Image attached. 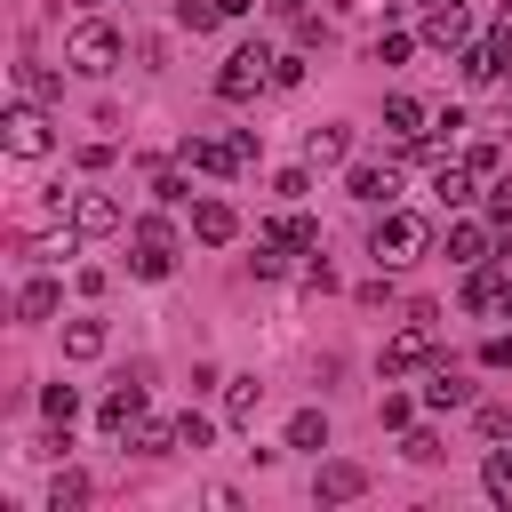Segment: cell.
Masks as SVG:
<instances>
[{
    "instance_id": "6da1fadb",
    "label": "cell",
    "mask_w": 512,
    "mask_h": 512,
    "mask_svg": "<svg viewBox=\"0 0 512 512\" xmlns=\"http://www.w3.org/2000/svg\"><path fill=\"white\" fill-rule=\"evenodd\" d=\"M368 256L392 272V264H416V256H432V216H416V208H384L376 216V232H368Z\"/></svg>"
},
{
    "instance_id": "7a4b0ae2",
    "label": "cell",
    "mask_w": 512,
    "mask_h": 512,
    "mask_svg": "<svg viewBox=\"0 0 512 512\" xmlns=\"http://www.w3.org/2000/svg\"><path fill=\"white\" fill-rule=\"evenodd\" d=\"M120 56H128V40H120V24H104V16H80V24L64 32V64L88 72V80H104Z\"/></svg>"
},
{
    "instance_id": "3957f363",
    "label": "cell",
    "mask_w": 512,
    "mask_h": 512,
    "mask_svg": "<svg viewBox=\"0 0 512 512\" xmlns=\"http://www.w3.org/2000/svg\"><path fill=\"white\" fill-rule=\"evenodd\" d=\"M0 144H8L16 160H48V152H56V128H48V104H32V96H16V104L0 112Z\"/></svg>"
},
{
    "instance_id": "277c9868",
    "label": "cell",
    "mask_w": 512,
    "mask_h": 512,
    "mask_svg": "<svg viewBox=\"0 0 512 512\" xmlns=\"http://www.w3.org/2000/svg\"><path fill=\"white\" fill-rule=\"evenodd\" d=\"M48 216H64L80 240L120 232V200H112V192H64V184H56V192H48Z\"/></svg>"
},
{
    "instance_id": "5b68a950",
    "label": "cell",
    "mask_w": 512,
    "mask_h": 512,
    "mask_svg": "<svg viewBox=\"0 0 512 512\" xmlns=\"http://www.w3.org/2000/svg\"><path fill=\"white\" fill-rule=\"evenodd\" d=\"M128 272H136V280H168V272H176V232H168V216H136V224H128Z\"/></svg>"
},
{
    "instance_id": "8992f818",
    "label": "cell",
    "mask_w": 512,
    "mask_h": 512,
    "mask_svg": "<svg viewBox=\"0 0 512 512\" xmlns=\"http://www.w3.org/2000/svg\"><path fill=\"white\" fill-rule=\"evenodd\" d=\"M256 88H272V48H264V40L232 48V56H224V72H216V96H224V104H248Z\"/></svg>"
},
{
    "instance_id": "52a82bcc",
    "label": "cell",
    "mask_w": 512,
    "mask_h": 512,
    "mask_svg": "<svg viewBox=\"0 0 512 512\" xmlns=\"http://www.w3.org/2000/svg\"><path fill=\"white\" fill-rule=\"evenodd\" d=\"M248 152H256V136H184V168H200V176H240Z\"/></svg>"
},
{
    "instance_id": "ba28073f",
    "label": "cell",
    "mask_w": 512,
    "mask_h": 512,
    "mask_svg": "<svg viewBox=\"0 0 512 512\" xmlns=\"http://www.w3.org/2000/svg\"><path fill=\"white\" fill-rule=\"evenodd\" d=\"M440 336H432V312H408V328L384 344V376H408V368H432Z\"/></svg>"
},
{
    "instance_id": "9c48e42d",
    "label": "cell",
    "mask_w": 512,
    "mask_h": 512,
    "mask_svg": "<svg viewBox=\"0 0 512 512\" xmlns=\"http://www.w3.org/2000/svg\"><path fill=\"white\" fill-rule=\"evenodd\" d=\"M312 496H320V504H352V496H368V464H352V456H328V464L312 472Z\"/></svg>"
},
{
    "instance_id": "30bf717a",
    "label": "cell",
    "mask_w": 512,
    "mask_h": 512,
    "mask_svg": "<svg viewBox=\"0 0 512 512\" xmlns=\"http://www.w3.org/2000/svg\"><path fill=\"white\" fill-rule=\"evenodd\" d=\"M344 192H352L360 208H392V200H400V176L376 168V160H360V168H344Z\"/></svg>"
},
{
    "instance_id": "8fae6325",
    "label": "cell",
    "mask_w": 512,
    "mask_h": 512,
    "mask_svg": "<svg viewBox=\"0 0 512 512\" xmlns=\"http://www.w3.org/2000/svg\"><path fill=\"white\" fill-rule=\"evenodd\" d=\"M464 304H472V312H512V264H504V272H496V264H472Z\"/></svg>"
},
{
    "instance_id": "7c38bea8",
    "label": "cell",
    "mask_w": 512,
    "mask_h": 512,
    "mask_svg": "<svg viewBox=\"0 0 512 512\" xmlns=\"http://www.w3.org/2000/svg\"><path fill=\"white\" fill-rule=\"evenodd\" d=\"M424 40H432V48H472V16H464V0H432V8H424Z\"/></svg>"
},
{
    "instance_id": "4fadbf2b",
    "label": "cell",
    "mask_w": 512,
    "mask_h": 512,
    "mask_svg": "<svg viewBox=\"0 0 512 512\" xmlns=\"http://www.w3.org/2000/svg\"><path fill=\"white\" fill-rule=\"evenodd\" d=\"M192 240H208V248L240 240V208L232 200H192Z\"/></svg>"
},
{
    "instance_id": "5bb4252c",
    "label": "cell",
    "mask_w": 512,
    "mask_h": 512,
    "mask_svg": "<svg viewBox=\"0 0 512 512\" xmlns=\"http://www.w3.org/2000/svg\"><path fill=\"white\" fill-rule=\"evenodd\" d=\"M440 248H448V264H488V224H472V216H456L448 232H440Z\"/></svg>"
},
{
    "instance_id": "9a60e30c",
    "label": "cell",
    "mask_w": 512,
    "mask_h": 512,
    "mask_svg": "<svg viewBox=\"0 0 512 512\" xmlns=\"http://www.w3.org/2000/svg\"><path fill=\"white\" fill-rule=\"evenodd\" d=\"M304 160H312V168H344V160H352V128H336V120H320V128L304 136Z\"/></svg>"
},
{
    "instance_id": "2e32d148",
    "label": "cell",
    "mask_w": 512,
    "mask_h": 512,
    "mask_svg": "<svg viewBox=\"0 0 512 512\" xmlns=\"http://www.w3.org/2000/svg\"><path fill=\"white\" fill-rule=\"evenodd\" d=\"M456 72H464V88H488V80H504V56H496V40H472V48H456Z\"/></svg>"
},
{
    "instance_id": "e0dca14e",
    "label": "cell",
    "mask_w": 512,
    "mask_h": 512,
    "mask_svg": "<svg viewBox=\"0 0 512 512\" xmlns=\"http://www.w3.org/2000/svg\"><path fill=\"white\" fill-rule=\"evenodd\" d=\"M424 408H440V416H448V408H472V376H464V368H432Z\"/></svg>"
},
{
    "instance_id": "ac0fdd59",
    "label": "cell",
    "mask_w": 512,
    "mask_h": 512,
    "mask_svg": "<svg viewBox=\"0 0 512 512\" xmlns=\"http://www.w3.org/2000/svg\"><path fill=\"white\" fill-rule=\"evenodd\" d=\"M56 304H64V288H56V280H48V272H32V280H24V288H16V320H48V312H56Z\"/></svg>"
},
{
    "instance_id": "d6986e66",
    "label": "cell",
    "mask_w": 512,
    "mask_h": 512,
    "mask_svg": "<svg viewBox=\"0 0 512 512\" xmlns=\"http://www.w3.org/2000/svg\"><path fill=\"white\" fill-rule=\"evenodd\" d=\"M256 408H264V384L256 376H224V424H256Z\"/></svg>"
},
{
    "instance_id": "ffe728a7",
    "label": "cell",
    "mask_w": 512,
    "mask_h": 512,
    "mask_svg": "<svg viewBox=\"0 0 512 512\" xmlns=\"http://www.w3.org/2000/svg\"><path fill=\"white\" fill-rule=\"evenodd\" d=\"M128 448H136V456H176V448H184V440H176V416H144V424L128 432Z\"/></svg>"
},
{
    "instance_id": "44dd1931",
    "label": "cell",
    "mask_w": 512,
    "mask_h": 512,
    "mask_svg": "<svg viewBox=\"0 0 512 512\" xmlns=\"http://www.w3.org/2000/svg\"><path fill=\"white\" fill-rule=\"evenodd\" d=\"M264 232H272V240H280V248H320V224H312V216H304V208H296V200H288V216H272V224H264Z\"/></svg>"
},
{
    "instance_id": "7402d4cb",
    "label": "cell",
    "mask_w": 512,
    "mask_h": 512,
    "mask_svg": "<svg viewBox=\"0 0 512 512\" xmlns=\"http://www.w3.org/2000/svg\"><path fill=\"white\" fill-rule=\"evenodd\" d=\"M288 448L320 456V448H328V408H296V416H288Z\"/></svg>"
},
{
    "instance_id": "603a6c76",
    "label": "cell",
    "mask_w": 512,
    "mask_h": 512,
    "mask_svg": "<svg viewBox=\"0 0 512 512\" xmlns=\"http://www.w3.org/2000/svg\"><path fill=\"white\" fill-rule=\"evenodd\" d=\"M424 120H432V112H424L416 96H384V128H392V144H400V136H424Z\"/></svg>"
},
{
    "instance_id": "cb8c5ba5",
    "label": "cell",
    "mask_w": 512,
    "mask_h": 512,
    "mask_svg": "<svg viewBox=\"0 0 512 512\" xmlns=\"http://www.w3.org/2000/svg\"><path fill=\"white\" fill-rule=\"evenodd\" d=\"M472 184H480V176H472L464 160H440V176H432V200H440V208H456V200H472Z\"/></svg>"
},
{
    "instance_id": "d4e9b609",
    "label": "cell",
    "mask_w": 512,
    "mask_h": 512,
    "mask_svg": "<svg viewBox=\"0 0 512 512\" xmlns=\"http://www.w3.org/2000/svg\"><path fill=\"white\" fill-rule=\"evenodd\" d=\"M104 344H112V336H104V320H72V328H64V360H96Z\"/></svg>"
},
{
    "instance_id": "484cf974",
    "label": "cell",
    "mask_w": 512,
    "mask_h": 512,
    "mask_svg": "<svg viewBox=\"0 0 512 512\" xmlns=\"http://www.w3.org/2000/svg\"><path fill=\"white\" fill-rule=\"evenodd\" d=\"M480 488L512 512V448H488V464H480Z\"/></svg>"
},
{
    "instance_id": "4316f807",
    "label": "cell",
    "mask_w": 512,
    "mask_h": 512,
    "mask_svg": "<svg viewBox=\"0 0 512 512\" xmlns=\"http://www.w3.org/2000/svg\"><path fill=\"white\" fill-rule=\"evenodd\" d=\"M400 456H408V464H440L448 448H440V432H432V424H408V432H400Z\"/></svg>"
},
{
    "instance_id": "83f0119b",
    "label": "cell",
    "mask_w": 512,
    "mask_h": 512,
    "mask_svg": "<svg viewBox=\"0 0 512 512\" xmlns=\"http://www.w3.org/2000/svg\"><path fill=\"white\" fill-rule=\"evenodd\" d=\"M88 504V472H56L48 480V512H80Z\"/></svg>"
},
{
    "instance_id": "f1b7e54d",
    "label": "cell",
    "mask_w": 512,
    "mask_h": 512,
    "mask_svg": "<svg viewBox=\"0 0 512 512\" xmlns=\"http://www.w3.org/2000/svg\"><path fill=\"white\" fill-rule=\"evenodd\" d=\"M16 88H24L32 104H56V96H64V80H56L48 64H24V72H16Z\"/></svg>"
},
{
    "instance_id": "f546056e",
    "label": "cell",
    "mask_w": 512,
    "mask_h": 512,
    "mask_svg": "<svg viewBox=\"0 0 512 512\" xmlns=\"http://www.w3.org/2000/svg\"><path fill=\"white\" fill-rule=\"evenodd\" d=\"M288 256H296V248H280V240L264 232V240H256V256H248V272H256V280H280V272H288Z\"/></svg>"
},
{
    "instance_id": "4dcf8cb0",
    "label": "cell",
    "mask_w": 512,
    "mask_h": 512,
    "mask_svg": "<svg viewBox=\"0 0 512 512\" xmlns=\"http://www.w3.org/2000/svg\"><path fill=\"white\" fill-rule=\"evenodd\" d=\"M40 416L72 432V416H80V392H72V384H48V392H40Z\"/></svg>"
},
{
    "instance_id": "1f68e13d",
    "label": "cell",
    "mask_w": 512,
    "mask_h": 512,
    "mask_svg": "<svg viewBox=\"0 0 512 512\" xmlns=\"http://www.w3.org/2000/svg\"><path fill=\"white\" fill-rule=\"evenodd\" d=\"M152 200H160V208H184V200H192L184 168H152Z\"/></svg>"
},
{
    "instance_id": "d6a6232c",
    "label": "cell",
    "mask_w": 512,
    "mask_h": 512,
    "mask_svg": "<svg viewBox=\"0 0 512 512\" xmlns=\"http://www.w3.org/2000/svg\"><path fill=\"white\" fill-rule=\"evenodd\" d=\"M376 424H384V432H408V424H416V400H408V392H384V400H376Z\"/></svg>"
},
{
    "instance_id": "836d02e7",
    "label": "cell",
    "mask_w": 512,
    "mask_h": 512,
    "mask_svg": "<svg viewBox=\"0 0 512 512\" xmlns=\"http://www.w3.org/2000/svg\"><path fill=\"white\" fill-rule=\"evenodd\" d=\"M216 16H224V0H176V24H184V32H208Z\"/></svg>"
},
{
    "instance_id": "e575fe53",
    "label": "cell",
    "mask_w": 512,
    "mask_h": 512,
    "mask_svg": "<svg viewBox=\"0 0 512 512\" xmlns=\"http://www.w3.org/2000/svg\"><path fill=\"white\" fill-rule=\"evenodd\" d=\"M176 440H184V448H192V456H200V448H208V440H216V424H208V416H192V408H184V416H176Z\"/></svg>"
},
{
    "instance_id": "d590c367",
    "label": "cell",
    "mask_w": 512,
    "mask_h": 512,
    "mask_svg": "<svg viewBox=\"0 0 512 512\" xmlns=\"http://www.w3.org/2000/svg\"><path fill=\"white\" fill-rule=\"evenodd\" d=\"M464 168L488 184V176H504V152H496V144H472V152H464Z\"/></svg>"
},
{
    "instance_id": "8d00e7d4",
    "label": "cell",
    "mask_w": 512,
    "mask_h": 512,
    "mask_svg": "<svg viewBox=\"0 0 512 512\" xmlns=\"http://www.w3.org/2000/svg\"><path fill=\"white\" fill-rule=\"evenodd\" d=\"M272 192H280V200H304V192H312V160H304V168H280Z\"/></svg>"
},
{
    "instance_id": "74e56055",
    "label": "cell",
    "mask_w": 512,
    "mask_h": 512,
    "mask_svg": "<svg viewBox=\"0 0 512 512\" xmlns=\"http://www.w3.org/2000/svg\"><path fill=\"white\" fill-rule=\"evenodd\" d=\"M488 224H512V176H488Z\"/></svg>"
},
{
    "instance_id": "f35d334b",
    "label": "cell",
    "mask_w": 512,
    "mask_h": 512,
    "mask_svg": "<svg viewBox=\"0 0 512 512\" xmlns=\"http://www.w3.org/2000/svg\"><path fill=\"white\" fill-rule=\"evenodd\" d=\"M480 440H512V408L488 400V408H480Z\"/></svg>"
},
{
    "instance_id": "ab89813d",
    "label": "cell",
    "mask_w": 512,
    "mask_h": 512,
    "mask_svg": "<svg viewBox=\"0 0 512 512\" xmlns=\"http://www.w3.org/2000/svg\"><path fill=\"white\" fill-rule=\"evenodd\" d=\"M408 48H416V40H408V32H376V64H400V56H408Z\"/></svg>"
},
{
    "instance_id": "60d3db41",
    "label": "cell",
    "mask_w": 512,
    "mask_h": 512,
    "mask_svg": "<svg viewBox=\"0 0 512 512\" xmlns=\"http://www.w3.org/2000/svg\"><path fill=\"white\" fill-rule=\"evenodd\" d=\"M72 288H80V296H104V288H112V272H104V264H80V272H72Z\"/></svg>"
},
{
    "instance_id": "b9f144b4",
    "label": "cell",
    "mask_w": 512,
    "mask_h": 512,
    "mask_svg": "<svg viewBox=\"0 0 512 512\" xmlns=\"http://www.w3.org/2000/svg\"><path fill=\"white\" fill-rule=\"evenodd\" d=\"M488 40H496V56H504V64H512V0H504V8H496V24H488Z\"/></svg>"
},
{
    "instance_id": "7bdbcfd3",
    "label": "cell",
    "mask_w": 512,
    "mask_h": 512,
    "mask_svg": "<svg viewBox=\"0 0 512 512\" xmlns=\"http://www.w3.org/2000/svg\"><path fill=\"white\" fill-rule=\"evenodd\" d=\"M304 80V56H272V88H296Z\"/></svg>"
},
{
    "instance_id": "ee69618b",
    "label": "cell",
    "mask_w": 512,
    "mask_h": 512,
    "mask_svg": "<svg viewBox=\"0 0 512 512\" xmlns=\"http://www.w3.org/2000/svg\"><path fill=\"white\" fill-rule=\"evenodd\" d=\"M480 360H488V368H512V336H488V344H480Z\"/></svg>"
},
{
    "instance_id": "f6af8a7d",
    "label": "cell",
    "mask_w": 512,
    "mask_h": 512,
    "mask_svg": "<svg viewBox=\"0 0 512 512\" xmlns=\"http://www.w3.org/2000/svg\"><path fill=\"white\" fill-rule=\"evenodd\" d=\"M504 96H512V72H504Z\"/></svg>"
},
{
    "instance_id": "bcb514c9",
    "label": "cell",
    "mask_w": 512,
    "mask_h": 512,
    "mask_svg": "<svg viewBox=\"0 0 512 512\" xmlns=\"http://www.w3.org/2000/svg\"><path fill=\"white\" fill-rule=\"evenodd\" d=\"M504 264H512V256H504Z\"/></svg>"
}]
</instances>
